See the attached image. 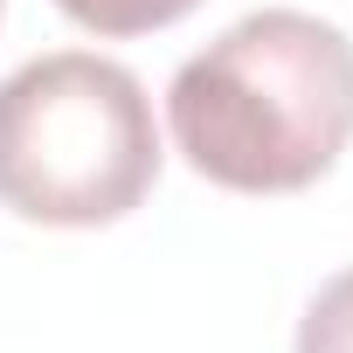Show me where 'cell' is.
Listing matches in <instances>:
<instances>
[{
  "label": "cell",
  "instance_id": "7a4b0ae2",
  "mask_svg": "<svg viewBox=\"0 0 353 353\" xmlns=\"http://www.w3.org/2000/svg\"><path fill=\"white\" fill-rule=\"evenodd\" d=\"M159 181L145 83L90 49H56L0 83V208L42 229L125 222Z\"/></svg>",
  "mask_w": 353,
  "mask_h": 353
},
{
  "label": "cell",
  "instance_id": "5b68a950",
  "mask_svg": "<svg viewBox=\"0 0 353 353\" xmlns=\"http://www.w3.org/2000/svg\"><path fill=\"white\" fill-rule=\"evenodd\" d=\"M0 8H8V0H0Z\"/></svg>",
  "mask_w": 353,
  "mask_h": 353
},
{
  "label": "cell",
  "instance_id": "277c9868",
  "mask_svg": "<svg viewBox=\"0 0 353 353\" xmlns=\"http://www.w3.org/2000/svg\"><path fill=\"white\" fill-rule=\"evenodd\" d=\"M298 353H353V270L319 284V298L298 319Z\"/></svg>",
  "mask_w": 353,
  "mask_h": 353
},
{
  "label": "cell",
  "instance_id": "6da1fadb",
  "mask_svg": "<svg viewBox=\"0 0 353 353\" xmlns=\"http://www.w3.org/2000/svg\"><path fill=\"white\" fill-rule=\"evenodd\" d=\"M181 159L229 194H298L353 145V42L305 8H263L181 63L166 90Z\"/></svg>",
  "mask_w": 353,
  "mask_h": 353
},
{
  "label": "cell",
  "instance_id": "3957f363",
  "mask_svg": "<svg viewBox=\"0 0 353 353\" xmlns=\"http://www.w3.org/2000/svg\"><path fill=\"white\" fill-rule=\"evenodd\" d=\"M56 8H63L77 28L125 42V35H152V28H173L181 14H194L201 0H56Z\"/></svg>",
  "mask_w": 353,
  "mask_h": 353
}]
</instances>
